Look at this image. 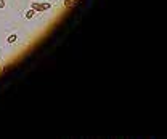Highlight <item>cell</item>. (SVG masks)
I'll list each match as a JSON object with an SVG mask.
<instances>
[{"instance_id": "cell-1", "label": "cell", "mask_w": 167, "mask_h": 139, "mask_svg": "<svg viewBox=\"0 0 167 139\" xmlns=\"http://www.w3.org/2000/svg\"><path fill=\"white\" fill-rule=\"evenodd\" d=\"M18 39H20V37H18V34L13 32V34H10V35L7 37V43H8V45H15V43L18 42Z\"/></svg>"}, {"instance_id": "cell-2", "label": "cell", "mask_w": 167, "mask_h": 139, "mask_svg": "<svg viewBox=\"0 0 167 139\" xmlns=\"http://www.w3.org/2000/svg\"><path fill=\"white\" fill-rule=\"evenodd\" d=\"M34 16H35V11L32 10V8H27V10L24 11V18H26V19H34Z\"/></svg>"}, {"instance_id": "cell-3", "label": "cell", "mask_w": 167, "mask_h": 139, "mask_svg": "<svg viewBox=\"0 0 167 139\" xmlns=\"http://www.w3.org/2000/svg\"><path fill=\"white\" fill-rule=\"evenodd\" d=\"M72 3H74L72 0H63V6H64V8H71Z\"/></svg>"}, {"instance_id": "cell-4", "label": "cell", "mask_w": 167, "mask_h": 139, "mask_svg": "<svg viewBox=\"0 0 167 139\" xmlns=\"http://www.w3.org/2000/svg\"><path fill=\"white\" fill-rule=\"evenodd\" d=\"M5 8V0H0V10H3Z\"/></svg>"}]
</instances>
